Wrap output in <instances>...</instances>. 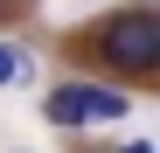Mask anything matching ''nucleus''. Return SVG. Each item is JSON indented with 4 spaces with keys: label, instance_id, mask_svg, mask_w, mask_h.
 <instances>
[{
    "label": "nucleus",
    "instance_id": "obj_1",
    "mask_svg": "<svg viewBox=\"0 0 160 153\" xmlns=\"http://www.w3.org/2000/svg\"><path fill=\"white\" fill-rule=\"evenodd\" d=\"M91 49H98L118 76H153V70H160V14H153V7H125V14H112V21L91 35Z\"/></svg>",
    "mask_w": 160,
    "mask_h": 153
},
{
    "label": "nucleus",
    "instance_id": "obj_2",
    "mask_svg": "<svg viewBox=\"0 0 160 153\" xmlns=\"http://www.w3.org/2000/svg\"><path fill=\"white\" fill-rule=\"evenodd\" d=\"M63 91H70V105H77V125H112V118H125V97L104 91V84H63Z\"/></svg>",
    "mask_w": 160,
    "mask_h": 153
},
{
    "label": "nucleus",
    "instance_id": "obj_3",
    "mask_svg": "<svg viewBox=\"0 0 160 153\" xmlns=\"http://www.w3.org/2000/svg\"><path fill=\"white\" fill-rule=\"evenodd\" d=\"M21 70H28V63H21V56H14V49H7V42H0V84H14V76H21Z\"/></svg>",
    "mask_w": 160,
    "mask_h": 153
},
{
    "label": "nucleus",
    "instance_id": "obj_4",
    "mask_svg": "<svg viewBox=\"0 0 160 153\" xmlns=\"http://www.w3.org/2000/svg\"><path fill=\"white\" fill-rule=\"evenodd\" d=\"M118 153H153V139H125V146H118Z\"/></svg>",
    "mask_w": 160,
    "mask_h": 153
},
{
    "label": "nucleus",
    "instance_id": "obj_5",
    "mask_svg": "<svg viewBox=\"0 0 160 153\" xmlns=\"http://www.w3.org/2000/svg\"><path fill=\"white\" fill-rule=\"evenodd\" d=\"M84 153H91V146H84Z\"/></svg>",
    "mask_w": 160,
    "mask_h": 153
}]
</instances>
